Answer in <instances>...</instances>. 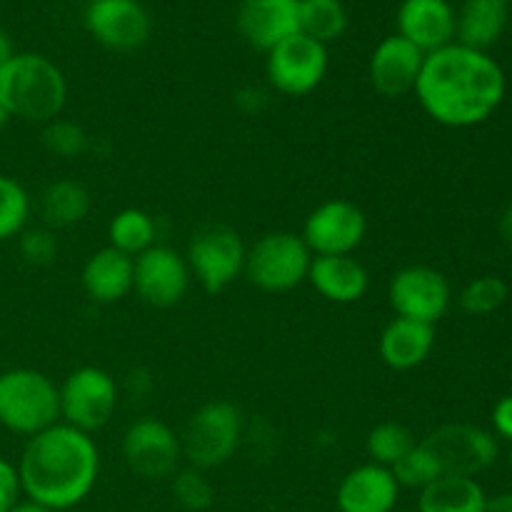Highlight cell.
Instances as JSON below:
<instances>
[{
	"mask_svg": "<svg viewBox=\"0 0 512 512\" xmlns=\"http://www.w3.org/2000/svg\"><path fill=\"white\" fill-rule=\"evenodd\" d=\"M413 93L433 123L475 128L503 103L505 73L485 50L450 43L425 55Z\"/></svg>",
	"mask_w": 512,
	"mask_h": 512,
	"instance_id": "obj_1",
	"label": "cell"
},
{
	"mask_svg": "<svg viewBox=\"0 0 512 512\" xmlns=\"http://www.w3.org/2000/svg\"><path fill=\"white\" fill-rule=\"evenodd\" d=\"M23 495L53 512L83 503L100 478V448L93 435L65 423L33 435L18 460Z\"/></svg>",
	"mask_w": 512,
	"mask_h": 512,
	"instance_id": "obj_2",
	"label": "cell"
},
{
	"mask_svg": "<svg viewBox=\"0 0 512 512\" xmlns=\"http://www.w3.org/2000/svg\"><path fill=\"white\" fill-rule=\"evenodd\" d=\"M0 103L10 118L45 125L60 118L68 103L63 70L40 53H15L0 70Z\"/></svg>",
	"mask_w": 512,
	"mask_h": 512,
	"instance_id": "obj_3",
	"label": "cell"
},
{
	"mask_svg": "<svg viewBox=\"0 0 512 512\" xmlns=\"http://www.w3.org/2000/svg\"><path fill=\"white\" fill-rule=\"evenodd\" d=\"M60 423V390L50 375L33 368L0 373V425L23 438Z\"/></svg>",
	"mask_w": 512,
	"mask_h": 512,
	"instance_id": "obj_4",
	"label": "cell"
},
{
	"mask_svg": "<svg viewBox=\"0 0 512 512\" xmlns=\"http://www.w3.org/2000/svg\"><path fill=\"white\" fill-rule=\"evenodd\" d=\"M243 435L245 420L238 405L225 398L208 400L190 415L180 435L183 458L188 460L190 468L208 473L235 458Z\"/></svg>",
	"mask_w": 512,
	"mask_h": 512,
	"instance_id": "obj_5",
	"label": "cell"
},
{
	"mask_svg": "<svg viewBox=\"0 0 512 512\" xmlns=\"http://www.w3.org/2000/svg\"><path fill=\"white\" fill-rule=\"evenodd\" d=\"M313 253L300 233L273 230L255 240L245 255V278L260 293L280 295L308 283Z\"/></svg>",
	"mask_w": 512,
	"mask_h": 512,
	"instance_id": "obj_6",
	"label": "cell"
},
{
	"mask_svg": "<svg viewBox=\"0 0 512 512\" xmlns=\"http://www.w3.org/2000/svg\"><path fill=\"white\" fill-rule=\"evenodd\" d=\"M60 390V423L93 435L113 420L120 405V383L98 365L68 373Z\"/></svg>",
	"mask_w": 512,
	"mask_h": 512,
	"instance_id": "obj_7",
	"label": "cell"
},
{
	"mask_svg": "<svg viewBox=\"0 0 512 512\" xmlns=\"http://www.w3.org/2000/svg\"><path fill=\"white\" fill-rule=\"evenodd\" d=\"M248 245L230 225H205L193 233L188 245L190 275L210 295L228 290L245 273Z\"/></svg>",
	"mask_w": 512,
	"mask_h": 512,
	"instance_id": "obj_8",
	"label": "cell"
},
{
	"mask_svg": "<svg viewBox=\"0 0 512 512\" xmlns=\"http://www.w3.org/2000/svg\"><path fill=\"white\" fill-rule=\"evenodd\" d=\"M265 58V75L275 93L303 98L318 90L328 75V45L295 33L270 48Z\"/></svg>",
	"mask_w": 512,
	"mask_h": 512,
	"instance_id": "obj_9",
	"label": "cell"
},
{
	"mask_svg": "<svg viewBox=\"0 0 512 512\" xmlns=\"http://www.w3.org/2000/svg\"><path fill=\"white\" fill-rule=\"evenodd\" d=\"M420 443L433 453L443 475L475 478V475L493 468L500 455V445L495 435L470 423L440 425Z\"/></svg>",
	"mask_w": 512,
	"mask_h": 512,
	"instance_id": "obj_10",
	"label": "cell"
},
{
	"mask_svg": "<svg viewBox=\"0 0 512 512\" xmlns=\"http://www.w3.org/2000/svg\"><path fill=\"white\" fill-rule=\"evenodd\" d=\"M388 303L395 318L435 325L445 318L453 290L448 278L430 265H405L388 283Z\"/></svg>",
	"mask_w": 512,
	"mask_h": 512,
	"instance_id": "obj_11",
	"label": "cell"
},
{
	"mask_svg": "<svg viewBox=\"0 0 512 512\" xmlns=\"http://www.w3.org/2000/svg\"><path fill=\"white\" fill-rule=\"evenodd\" d=\"M368 235V218L353 200L330 198L315 205L303 223L300 238L315 255H355Z\"/></svg>",
	"mask_w": 512,
	"mask_h": 512,
	"instance_id": "obj_12",
	"label": "cell"
},
{
	"mask_svg": "<svg viewBox=\"0 0 512 512\" xmlns=\"http://www.w3.org/2000/svg\"><path fill=\"white\" fill-rule=\"evenodd\" d=\"M123 458L130 473L143 480L173 478L180 470V435L160 418H138L123 433Z\"/></svg>",
	"mask_w": 512,
	"mask_h": 512,
	"instance_id": "obj_13",
	"label": "cell"
},
{
	"mask_svg": "<svg viewBox=\"0 0 512 512\" xmlns=\"http://www.w3.org/2000/svg\"><path fill=\"white\" fill-rule=\"evenodd\" d=\"M193 275H190L188 260L170 245L148 248L135 258L133 293L150 308L168 310L183 303L188 295Z\"/></svg>",
	"mask_w": 512,
	"mask_h": 512,
	"instance_id": "obj_14",
	"label": "cell"
},
{
	"mask_svg": "<svg viewBox=\"0 0 512 512\" xmlns=\"http://www.w3.org/2000/svg\"><path fill=\"white\" fill-rule=\"evenodd\" d=\"M85 28L103 48L133 53L148 43L153 23L138 0H95L85 10Z\"/></svg>",
	"mask_w": 512,
	"mask_h": 512,
	"instance_id": "obj_15",
	"label": "cell"
},
{
	"mask_svg": "<svg viewBox=\"0 0 512 512\" xmlns=\"http://www.w3.org/2000/svg\"><path fill=\"white\" fill-rule=\"evenodd\" d=\"M425 53L400 38L398 33L388 35L375 45L370 53L368 63V78L370 85L383 98H403V95L413 93L418 75L423 70Z\"/></svg>",
	"mask_w": 512,
	"mask_h": 512,
	"instance_id": "obj_16",
	"label": "cell"
},
{
	"mask_svg": "<svg viewBox=\"0 0 512 512\" xmlns=\"http://www.w3.org/2000/svg\"><path fill=\"white\" fill-rule=\"evenodd\" d=\"M400 485L393 470L378 463H363L348 470L335 490L338 512H395Z\"/></svg>",
	"mask_w": 512,
	"mask_h": 512,
	"instance_id": "obj_17",
	"label": "cell"
},
{
	"mask_svg": "<svg viewBox=\"0 0 512 512\" xmlns=\"http://www.w3.org/2000/svg\"><path fill=\"white\" fill-rule=\"evenodd\" d=\"M300 0H243L238 8V33L255 50L268 53L280 40L298 33Z\"/></svg>",
	"mask_w": 512,
	"mask_h": 512,
	"instance_id": "obj_18",
	"label": "cell"
},
{
	"mask_svg": "<svg viewBox=\"0 0 512 512\" xmlns=\"http://www.w3.org/2000/svg\"><path fill=\"white\" fill-rule=\"evenodd\" d=\"M395 20L400 38L425 55L455 43V10L448 0H403Z\"/></svg>",
	"mask_w": 512,
	"mask_h": 512,
	"instance_id": "obj_19",
	"label": "cell"
},
{
	"mask_svg": "<svg viewBox=\"0 0 512 512\" xmlns=\"http://www.w3.org/2000/svg\"><path fill=\"white\" fill-rule=\"evenodd\" d=\"M308 283L328 303L353 305L368 293L370 273L355 255H315Z\"/></svg>",
	"mask_w": 512,
	"mask_h": 512,
	"instance_id": "obj_20",
	"label": "cell"
},
{
	"mask_svg": "<svg viewBox=\"0 0 512 512\" xmlns=\"http://www.w3.org/2000/svg\"><path fill=\"white\" fill-rule=\"evenodd\" d=\"M133 273L135 258L105 245L85 260L80 285L93 303L113 305L133 293Z\"/></svg>",
	"mask_w": 512,
	"mask_h": 512,
	"instance_id": "obj_21",
	"label": "cell"
},
{
	"mask_svg": "<svg viewBox=\"0 0 512 512\" xmlns=\"http://www.w3.org/2000/svg\"><path fill=\"white\" fill-rule=\"evenodd\" d=\"M435 348V325L393 318L378 338V355L385 368L408 373L420 368Z\"/></svg>",
	"mask_w": 512,
	"mask_h": 512,
	"instance_id": "obj_22",
	"label": "cell"
},
{
	"mask_svg": "<svg viewBox=\"0 0 512 512\" xmlns=\"http://www.w3.org/2000/svg\"><path fill=\"white\" fill-rule=\"evenodd\" d=\"M510 20V0H463L455 13V43L485 50L500 40Z\"/></svg>",
	"mask_w": 512,
	"mask_h": 512,
	"instance_id": "obj_23",
	"label": "cell"
},
{
	"mask_svg": "<svg viewBox=\"0 0 512 512\" xmlns=\"http://www.w3.org/2000/svg\"><path fill=\"white\" fill-rule=\"evenodd\" d=\"M488 495L475 478L443 475L418 493L415 512H485Z\"/></svg>",
	"mask_w": 512,
	"mask_h": 512,
	"instance_id": "obj_24",
	"label": "cell"
},
{
	"mask_svg": "<svg viewBox=\"0 0 512 512\" xmlns=\"http://www.w3.org/2000/svg\"><path fill=\"white\" fill-rule=\"evenodd\" d=\"M38 208L40 218L48 228H73V225H80L88 218L90 208H93V198H90V190L83 183L63 178L45 185V190L40 193Z\"/></svg>",
	"mask_w": 512,
	"mask_h": 512,
	"instance_id": "obj_25",
	"label": "cell"
},
{
	"mask_svg": "<svg viewBox=\"0 0 512 512\" xmlns=\"http://www.w3.org/2000/svg\"><path fill=\"white\" fill-rule=\"evenodd\" d=\"M155 238H158V225L143 208L118 210L108 223V245L130 258H138L140 253L153 248Z\"/></svg>",
	"mask_w": 512,
	"mask_h": 512,
	"instance_id": "obj_26",
	"label": "cell"
},
{
	"mask_svg": "<svg viewBox=\"0 0 512 512\" xmlns=\"http://www.w3.org/2000/svg\"><path fill=\"white\" fill-rule=\"evenodd\" d=\"M348 30V10L343 0H300L298 33L328 45Z\"/></svg>",
	"mask_w": 512,
	"mask_h": 512,
	"instance_id": "obj_27",
	"label": "cell"
},
{
	"mask_svg": "<svg viewBox=\"0 0 512 512\" xmlns=\"http://www.w3.org/2000/svg\"><path fill=\"white\" fill-rule=\"evenodd\" d=\"M415 443L418 440L403 423L388 420V423H380L370 430L368 438H365V453H368L370 463L393 468L415 448Z\"/></svg>",
	"mask_w": 512,
	"mask_h": 512,
	"instance_id": "obj_28",
	"label": "cell"
},
{
	"mask_svg": "<svg viewBox=\"0 0 512 512\" xmlns=\"http://www.w3.org/2000/svg\"><path fill=\"white\" fill-rule=\"evenodd\" d=\"M30 210L33 203L28 190L15 178L0 173V243L18 238L28 228Z\"/></svg>",
	"mask_w": 512,
	"mask_h": 512,
	"instance_id": "obj_29",
	"label": "cell"
},
{
	"mask_svg": "<svg viewBox=\"0 0 512 512\" xmlns=\"http://www.w3.org/2000/svg\"><path fill=\"white\" fill-rule=\"evenodd\" d=\"M40 143L48 150L50 155L63 160H75L88 150L90 135L85 133V128L75 120L68 118H55L50 123L43 125L40 130Z\"/></svg>",
	"mask_w": 512,
	"mask_h": 512,
	"instance_id": "obj_30",
	"label": "cell"
},
{
	"mask_svg": "<svg viewBox=\"0 0 512 512\" xmlns=\"http://www.w3.org/2000/svg\"><path fill=\"white\" fill-rule=\"evenodd\" d=\"M510 288L498 275H480L473 278L458 295V305L468 315H490L500 310L508 300Z\"/></svg>",
	"mask_w": 512,
	"mask_h": 512,
	"instance_id": "obj_31",
	"label": "cell"
},
{
	"mask_svg": "<svg viewBox=\"0 0 512 512\" xmlns=\"http://www.w3.org/2000/svg\"><path fill=\"white\" fill-rule=\"evenodd\" d=\"M170 493L175 503L188 512H205L215 503V488L205 470L183 468L170 478Z\"/></svg>",
	"mask_w": 512,
	"mask_h": 512,
	"instance_id": "obj_32",
	"label": "cell"
},
{
	"mask_svg": "<svg viewBox=\"0 0 512 512\" xmlns=\"http://www.w3.org/2000/svg\"><path fill=\"white\" fill-rule=\"evenodd\" d=\"M390 470H393L400 490L408 488V490H418V493L423 488H428L430 483H435L438 478H443V473H440V465L435 463L433 453H430V450L425 448L420 440L415 443V448L410 450V453L405 455L398 465H393Z\"/></svg>",
	"mask_w": 512,
	"mask_h": 512,
	"instance_id": "obj_33",
	"label": "cell"
},
{
	"mask_svg": "<svg viewBox=\"0 0 512 512\" xmlns=\"http://www.w3.org/2000/svg\"><path fill=\"white\" fill-rule=\"evenodd\" d=\"M18 250L20 258L33 268H45L58 258V235L48 225H35V228H25L18 235Z\"/></svg>",
	"mask_w": 512,
	"mask_h": 512,
	"instance_id": "obj_34",
	"label": "cell"
},
{
	"mask_svg": "<svg viewBox=\"0 0 512 512\" xmlns=\"http://www.w3.org/2000/svg\"><path fill=\"white\" fill-rule=\"evenodd\" d=\"M23 500V488H20L18 465L0 458V512H10Z\"/></svg>",
	"mask_w": 512,
	"mask_h": 512,
	"instance_id": "obj_35",
	"label": "cell"
},
{
	"mask_svg": "<svg viewBox=\"0 0 512 512\" xmlns=\"http://www.w3.org/2000/svg\"><path fill=\"white\" fill-rule=\"evenodd\" d=\"M235 108L243 115H260L270 103V93L260 85H243V88L235 90L233 95Z\"/></svg>",
	"mask_w": 512,
	"mask_h": 512,
	"instance_id": "obj_36",
	"label": "cell"
},
{
	"mask_svg": "<svg viewBox=\"0 0 512 512\" xmlns=\"http://www.w3.org/2000/svg\"><path fill=\"white\" fill-rule=\"evenodd\" d=\"M493 428L498 438L512 440V395H505L493 408Z\"/></svg>",
	"mask_w": 512,
	"mask_h": 512,
	"instance_id": "obj_37",
	"label": "cell"
},
{
	"mask_svg": "<svg viewBox=\"0 0 512 512\" xmlns=\"http://www.w3.org/2000/svg\"><path fill=\"white\" fill-rule=\"evenodd\" d=\"M153 390V375L145 368H135L125 375V393L133 400H143Z\"/></svg>",
	"mask_w": 512,
	"mask_h": 512,
	"instance_id": "obj_38",
	"label": "cell"
},
{
	"mask_svg": "<svg viewBox=\"0 0 512 512\" xmlns=\"http://www.w3.org/2000/svg\"><path fill=\"white\" fill-rule=\"evenodd\" d=\"M498 233H500V238H503V243L510 245V248H512V205H510V208H505L503 215H500Z\"/></svg>",
	"mask_w": 512,
	"mask_h": 512,
	"instance_id": "obj_39",
	"label": "cell"
},
{
	"mask_svg": "<svg viewBox=\"0 0 512 512\" xmlns=\"http://www.w3.org/2000/svg\"><path fill=\"white\" fill-rule=\"evenodd\" d=\"M485 512H512V493H500L488 498V508Z\"/></svg>",
	"mask_w": 512,
	"mask_h": 512,
	"instance_id": "obj_40",
	"label": "cell"
},
{
	"mask_svg": "<svg viewBox=\"0 0 512 512\" xmlns=\"http://www.w3.org/2000/svg\"><path fill=\"white\" fill-rule=\"evenodd\" d=\"M13 55H15L13 43H10L8 35H5L3 30H0V70H3L5 65L10 63V58H13Z\"/></svg>",
	"mask_w": 512,
	"mask_h": 512,
	"instance_id": "obj_41",
	"label": "cell"
},
{
	"mask_svg": "<svg viewBox=\"0 0 512 512\" xmlns=\"http://www.w3.org/2000/svg\"><path fill=\"white\" fill-rule=\"evenodd\" d=\"M10 512H53V510L45 508V505H40V503H33V500L23 498Z\"/></svg>",
	"mask_w": 512,
	"mask_h": 512,
	"instance_id": "obj_42",
	"label": "cell"
},
{
	"mask_svg": "<svg viewBox=\"0 0 512 512\" xmlns=\"http://www.w3.org/2000/svg\"><path fill=\"white\" fill-rule=\"evenodd\" d=\"M8 120H10V113H8V110H5V105L0 103V130H3L5 125H8Z\"/></svg>",
	"mask_w": 512,
	"mask_h": 512,
	"instance_id": "obj_43",
	"label": "cell"
},
{
	"mask_svg": "<svg viewBox=\"0 0 512 512\" xmlns=\"http://www.w3.org/2000/svg\"><path fill=\"white\" fill-rule=\"evenodd\" d=\"M395 512H415V510H395Z\"/></svg>",
	"mask_w": 512,
	"mask_h": 512,
	"instance_id": "obj_44",
	"label": "cell"
},
{
	"mask_svg": "<svg viewBox=\"0 0 512 512\" xmlns=\"http://www.w3.org/2000/svg\"><path fill=\"white\" fill-rule=\"evenodd\" d=\"M85 3H95V0H85Z\"/></svg>",
	"mask_w": 512,
	"mask_h": 512,
	"instance_id": "obj_45",
	"label": "cell"
},
{
	"mask_svg": "<svg viewBox=\"0 0 512 512\" xmlns=\"http://www.w3.org/2000/svg\"><path fill=\"white\" fill-rule=\"evenodd\" d=\"M510 465H512V453H510Z\"/></svg>",
	"mask_w": 512,
	"mask_h": 512,
	"instance_id": "obj_46",
	"label": "cell"
}]
</instances>
